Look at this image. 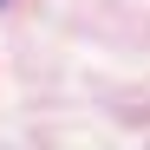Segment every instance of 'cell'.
<instances>
[]
</instances>
